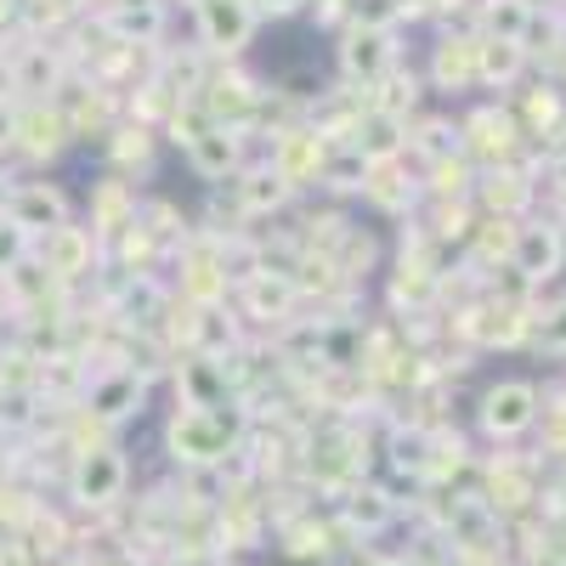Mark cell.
I'll return each instance as SVG.
<instances>
[{
	"label": "cell",
	"mask_w": 566,
	"mask_h": 566,
	"mask_svg": "<svg viewBox=\"0 0 566 566\" xmlns=\"http://www.w3.org/2000/svg\"><path fill=\"white\" fill-rule=\"evenodd\" d=\"M63 216H69L63 193H52V187H40V181H23L18 193H12V221L23 232H57Z\"/></svg>",
	"instance_id": "1"
},
{
	"label": "cell",
	"mask_w": 566,
	"mask_h": 566,
	"mask_svg": "<svg viewBox=\"0 0 566 566\" xmlns=\"http://www.w3.org/2000/svg\"><path fill=\"white\" fill-rule=\"evenodd\" d=\"M114 488H119V459L91 453V459L80 464V499H108Z\"/></svg>",
	"instance_id": "2"
},
{
	"label": "cell",
	"mask_w": 566,
	"mask_h": 566,
	"mask_svg": "<svg viewBox=\"0 0 566 566\" xmlns=\"http://www.w3.org/2000/svg\"><path fill=\"white\" fill-rule=\"evenodd\" d=\"M23 239H29V232H23L18 221H7V227H0V266H12V261L23 255Z\"/></svg>",
	"instance_id": "3"
},
{
	"label": "cell",
	"mask_w": 566,
	"mask_h": 566,
	"mask_svg": "<svg viewBox=\"0 0 566 566\" xmlns=\"http://www.w3.org/2000/svg\"><path fill=\"white\" fill-rule=\"evenodd\" d=\"M12 130H18V119H12L7 108H0V148H7V142H12Z\"/></svg>",
	"instance_id": "4"
}]
</instances>
